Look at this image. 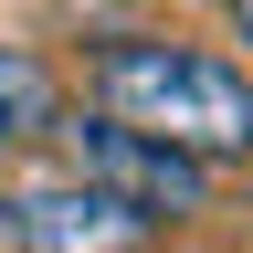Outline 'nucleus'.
<instances>
[{"label": "nucleus", "mask_w": 253, "mask_h": 253, "mask_svg": "<svg viewBox=\"0 0 253 253\" xmlns=\"http://www.w3.org/2000/svg\"><path fill=\"white\" fill-rule=\"evenodd\" d=\"M84 95L95 116L137 126V137L201 158H253V74L243 63H221L201 42H169V32H106V42H84Z\"/></svg>", "instance_id": "f257e3e1"}, {"label": "nucleus", "mask_w": 253, "mask_h": 253, "mask_svg": "<svg viewBox=\"0 0 253 253\" xmlns=\"http://www.w3.org/2000/svg\"><path fill=\"white\" fill-rule=\"evenodd\" d=\"M63 179L116 190V201H126V211H148V221L211 211V169H201V158L158 148V137H137V126L95 116V106H74V116H63Z\"/></svg>", "instance_id": "f03ea898"}, {"label": "nucleus", "mask_w": 253, "mask_h": 253, "mask_svg": "<svg viewBox=\"0 0 253 253\" xmlns=\"http://www.w3.org/2000/svg\"><path fill=\"white\" fill-rule=\"evenodd\" d=\"M0 243L11 253H148V211H126L95 179H42L0 201Z\"/></svg>", "instance_id": "7ed1b4c3"}, {"label": "nucleus", "mask_w": 253, "mask_h": 253, "mask_svg": "<svg viewBox=\"0 0 253 253\" xmlns=\"http://www.w3.org/2000/svg\"><path fill=\"white\" fill-rule=\"evenodd\" d=\"M32 137H63V84L42 53L0 42V148H32Z\"/></svg>", "instance_id": "20e7f679"}, {"label": "nucleus", "mask_w": 253, "mask_h": 253, "mask_svg": "<svg viewBox=\"0 0 253 253\" xmlns=\"http://www.w3.org/2000/svg\"><path fill=\"white\" fill-rule=\"evenodd\" d=\"M221 21H232V32H243V42H253V0H221Z\"/></svg>", "instance_id": "39448f33"}, {"label": "nucleus", "mask_w": 253, "mask_h": 253, "mask_svg": "<svg viewBox=\"0 0 253 253\" xmlns=\"http://www.w3.org/2000/svg\"><path fill=\"white\" fill-rule=\"evenodd\" d=\"M148 253H158V243H148Z\"/></svg>", "instance_id": "423d86ee"}]
</instances>
